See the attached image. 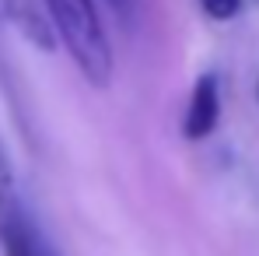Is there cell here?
Listing matches in <instances>:
<instances>
[{"label":"cell","instance_id":"obj_1","mask_svg":"<svg viewBox=\"0 0 259 256\" xmlns=\"http://www.w3.org/2000/svg\"><path fill=\"white\" fill-rule=\"evenodd\" d=\"M42 4L77 70L95 88H105L112 78V46L102 28L95 0H42Z\"/></svg>","mask_w":259,"mask_h":256},{"label":"cell","instance_id":"obj_4","mask_svg":"<svg viewBox=\"0 0 259 256\" xmlns=\"http://www.w3.org/2000/svg\"><path fill=\"white\" fill-rule=\"evenodd\" d=\"M4 11H7V18L18 25V32L28 43H35L39 49H56L60 32H56L49 11H42L35 0H4Z\"/></svg>","mask_w":259,"mask_h":256},{"label":"cell","instance_id":"obj_6","mask_svg":"<svg viewBox=\"0 0 259 256\" xmlns=\"http://www.w3.org/2000/svg\"><path fill=\"white\" fill-rule=\"evenodd\" d=\"M116 14H123V18H130V11H133V0H105Z\"/></svg>","mask_w":259,"mask_h":256},{"label":"cell","instance_id":"obj_3","mask_svg":"<svg viewBox=\"0 0 259 256\" xmlns=\"http://www.w3.org/2000/svg\"><path fill=\"white\" fill-rule=\"evenodd\" d=\"M217 116H221V81L217 74H203L193 85L189 105H186V120H182L186 140H203L217 127Z\"/></svg>","mask_w":259,"mask_h":256},{"label":"cell","instance_id":"obj_2","mask_svg":"<svg viewBox=\"0 0 259 256\" xmlns=\"http://www.w3.org/2000/svg\"><path fill=\"white\" fill-rule=\"evenodd\" d=\"M0 246L7 256H60L18 190L4 140H0Z\"/></svg>","mask_w":259,"mask_h":256},{"label":"cell","instance_id":"obj_5","mask_svg":"<svg viewBox=\"0 0 259 256\" xmlns=\"http://www.w3.org/2000/svg\"><path fill=\"white\" fill-rule=\"evenodd\" d=\"M200 4H203V11H207L214 21H228V18H235L238 7H242V0H200Z\"/></svg>","mask_w":259,"mask_h":256}]
</instances>
